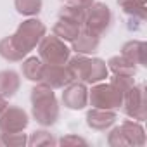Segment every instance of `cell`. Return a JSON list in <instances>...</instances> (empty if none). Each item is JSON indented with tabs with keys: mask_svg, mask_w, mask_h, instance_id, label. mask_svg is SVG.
Segmentation results:
<instances>
[{
	"mask_svg": "<svg viewBox=\"0 0 147 147\" xmlns=\"http://www.w3.org/2000/svg\"><path fill=\"white\" fill-rule=\"evenodd\" d=\"M30 99H31V116H33V119L38 125L45 126V128L54 126L59 119V114H61L59 100L54 94V88H50L43 82H38L31 88Z\"/></svg>",
	"mask_w": 147,
	"mask_h": 147,
	"instance_id": "obj_1",
	"label": "cell"
},
{
	"mask_svg": "<svg viewBox=\"0 0 147 147\" xmlns=\"http://www.w3.org/2000/svg\"><path fill=\"white\" fill-rule=\"evenodd\" d=\"M107 144H109L111 147H125V145H128V144H126V138H125V135H123V131H121L119 126H114V125H113V126L109 128Z\"/></svg>",
	"mask_w": 147,
	"mask_h": 147,
	"instance_id": "obj_26",
	"label": "cell"
},
{
	"mask_svg": "<svg viewBox=\"0 0 147 147\" xmlns=\"http://www.w3.org/2000/svg\"><path fill=\"white\" fill-rule=\"evenodd\" d=\"M66 66L69 67L73 78H75L76 82H83L87 85L106 82V78H109L107 64L100 57L76 54V55H73V57L67 59Z\"/></svg>",
	"mask_w": 147,
	"mask_h": 147,
	"instance_id": "obj_2",
	"label": "cell"
},
{
	"mask_svg": "<svg viewBox=\"0 0 147 147\" xmlns=\"http://www.w3.org/2000/svg\"><path fill=\"white\" fill-rule=\"evenodd\" d=\"M47 35V26L42 19L38 18H28L23 23H19L18 30L14 31L12 38L16 42V45L19 47V50H23L26 55L35 50L40 43V40Z\"/></svg>",
	"mask_w": 147,
	"mask_h": 147,
	"instance_id": "obj_3",
	"label": "cell"
},
{
	"mask_svg": "<svg viewBox=\"0 0 147 147\" xmlns=\"http://www.w3.org/2000/svg\"><path fill=\"white\" fill-rule=\"evenodd\" d=\"M116 4L131 19L144 21L147 18V0H116Z\"/></svg>",
	"mask_w": 147,
	"mask_h": 147,
	"instance_id": "obj_17",
	"label": "cell"
},
{
	"mask_svg": "<svg viewBox=\"0 0 147 147\" xmlns=\"http://www.w3.org/2000/svg\"><path fill=\"white\" fill-rule=\"evenodd\" d=\"M28 145L31 147H45V145H57V138L54 137V133H50L49 130H35L30 137H28Z\"/></svg>",
	"mask_w": 147,
	"mask_h": 147,
	"instance_id": "obj_23",
	"label": "cell"
},
{
	"mask_svg": "<svg viewBox=\"0 0 147 147\" xmlns=\"http://www.w3.org/2000/svg\"><path fill=\"white\" fill-rule=\"evenodd\" d=\"M7 107H9V99H5V97L0 95V114H2Z\"/></svg>",
	"mask_w": 147,
	"mask_h": 147,
	"instance_id": "obj_29",
	"label": "cell"
},
{
	"mask_svg": "<svg viewBox=\"0 0 147 147\" xmlns=\"http://www.w3.org/2000/svg\"><path fill=\"white\" fill-rule=\"evenodd\" d=\"M62 2H66V0H62Z\"/></svg>",
	"mask_w": 147,
	"mask_h": 147,
	"instance_id": "obj_30",
	"label": "cell"
},
{
	"mask_svg": "<svg viewBox=\"0 0 147 147\" xmlns=\"http://www.w3.org/2000/svg\"><path fill=\"white\" fill-rule=\"evenodd\" d=\"M42 82L55 90V88H64L71 82H75V78H73L71 71L66 64H45Z\"/></svg>",
	"mask_w": 147,
	"mask_h": 147,
	"instance_id": "obj_10",
	"label": "cell"
},
{
	"mask_svg": "<svg viewBox=\"0 0 147 147\" xmlns=\"http://www.w3.org/2000/svg\"><path fill=\"white\" fill-rule=\"evenodd\" d=\"M57 144H59V145H88V142H87L83 137L73 135V133L61 137V138L57 140Z\"/></svg>",
	"mask_w": 147,
	"mask_h": 147,
	"instance_id": "obj_27",
	"label": "cell"
},
{
	"mask_svg": "<svg viewBox=\"0 0 147 147\" xmlns=\"http://www.w3.org/2000/svg\"><path fill=\"white\" fill-rule=\"evenodd\" d=\"M111 24H113V12H111L109 5L95 0L85 12V21H83L82 28L97 36H102L109 31Z\"/></svg>",
	"mask_w": 147,
	"mask_h": 147,
	"instance_id": "obj_6",
	"label": "cell"
},
{
	"mask_svg": "<svg viewBox=\"0 0 147 147\" xmlns=\"http://www.w3.org/2000/svg\"><path fill=\"white\" fill-rule=\"evenodd\" d=\"M106 64H107L109 73H113V75H130V76L137 75V64H133L131 61H128L121 54L109 57V61Z\"/></svg>",
	"mask_w": 147,
	"mask_h": 147,
	"instance_id": "obj_19",
	"label": "cell"
},
{
	"mask_svg": "<svg viewBox=\"0 0 147 147\" xmlns=\"http://www.w3.org/2000/svg\"><path fill=\"white\" fill-rule=\"evenodd\" d=\"M118 90H121L123 94L128 92L133 85H135V76H130V75H113L111 80H109Z\"/></svg>",
	"mask_w": 147,
	"mask_h": 147,
	"instance_id": "obj_25",
	"label": "cell"
},
{
	"mask_svg": "<svg viewBox=\"0 0 147 147\" xmlns=\"http://www.w3.org/2000/svg\"><path fill=\"white\" fill-rule=\"evenodd\" d=\"M28 145V135L24 131L2 133L0 131V147H24Z\"/></svg>",
	"mask_w": 147,
	"mask_h": 147,
	"instance_id": "obj_24",
	"label": "cell"
},
{
	"mask_svg": "<svg viewBox=\"0 0 147 147\" xmlns=\"http://www.w3.org/2000/svg\"><path fill=\"white\" fill-rule=\"evenodd\" d=\"M125 138H126V144L128 145H133V147H142L145 145L147 142V137H145V130L142 126L140 121H135V119H126L119 125Z\"/></svg>",
	"mask_w": 147,
	"mask_h": 147,
	"instance_id": "obj_13",
	"label": "cell"
},
{
	"mask_svg": "<svg viewBox=\"0 0 147 147\" xmlns=\"http://www.w3.org/2000/svg\"><path fill=\"white\" fill-rule=\"evenodd\" d=\"M21 88V76L14 69L0 71V95L5 99H12Z\"/></svg>",
	"mask_w": 147,
	"mask_h": 147,
	"instance_id": "obj_15",
	"label": "cell"
},
{
	"mask_svg": "<svg viewBox=\"0 0 147 147\" xmlns=\"http://www.w3.org/2000/svg\"><path fill=\"white\" fill-rule=\"evenodd\" d=\"M0 57L9 61V62H21L26 57V54L23 50H19L12 35H9V36H4L0 40Z\"/></svg>",
	"mask_w": 147,
	"mask_h": 147,
	"instance_id": "obj_18",
	"label": "cell"
},
{
	"mask_svg": "<svg viewBox=\"0 0 147 147\" xmlns=\"http://www.w3.org/2000/svg\"><path fill=\"white\" fill-rule=\"evenodd\" d=\"M64 107L71 111H82L88 106V87L83 82H71L62 88V97H61Z\"/></svg>",
	"mask_w": 147,
	"mask_h": 147,
	"instance_id": "obj_8",
	"label": "cell"
},
{
	"mask_svg": "<svg viewBox=\"0 0 147 147\" xmlns=\"http://www.w3.org/2000/svg\"><path fill=\"white\" fill-rule=\"evenodd\" d=\"M99 45H100V36L82 28L78 36L71 42V52L82 54V55H94L99 50Z\"/></svg>",
	"mask_w": 147,
	"mask_h": 147,
	"instance_id": "obj_12",
	"label": "cell"
},
{
	"mask_svg": "<svg viewBox=\"0 0 147 147\" xmlns=\"http://www.w3.org/2000/svg\"><path fill=\"white\" fill-rule=\"evenodd\" d=\"M82 31V26H78V24H75V23H69V21H66V19H59L57 18V21H55V24L52 26V33L55 35V36H59L61 40H64L66 43L69 42H73L76 36H78V33Z\"/></svg>",
	"mask_w": 147,
	"mask_h": 147,
	"instance_id": "obj_20",
	"label": "cell"
},
{
	"mask_svg": "<svg viewBox=\"0 0 147 147\" xmlns=\"http://www.w3.org/2000/svg\"><path fill=\"white\" fill-rule=\"evenodd\" d=\"M21 73H23V76L33 83H38L42 82V75H43V66L45 62L36 57V55H31V57H24L21 61Z\"/></svg>",
	"mask_w": 147,
	"mask_h": 147,
	"instance_id": "obj_16",
	"label": "cell"
},
{
	"mask_svg": "<svg viewBox=\"0 0 147 147\" xmlns=\"http://www.w3.org/2000/svg\"><path fill=\"white\" fill-rule=\"evenodd\" d=\"M14 7L18 14L26 18H36L42 12L43 0H14Z\"/></svg>",
	"mask_w": 147,
	"mask_h": 147,
	"instance_id": "obj_21",
	"label": "cell"
},
{
	"mask_svg": "<svg viewBox=\"0 0 147 147\" xmlns=\"http://www.w3.org/2000/svg\"><path fill=\"white\" fill-rule=\"evenodd\" d=\"M123 95L125 94L118 90L111 82H99L94 83L92 88H88V104L99 109L118 111L123 104Z\"/></svg>",
	"mask_w": 147,
	"mask_h": 147,
	"instance_id": "obj_4",
	"label": "cell"
},
{
	"mask_svg": "<svg viewBox=\"0 0 147 147\" xmlns=\"http://www.w3.org/2000/svg\"><path fill=\"white\" fill-rule=\"evenodd\" d=\"M94 2L95 0H66V4H71V5H75L78 9H83V11H87Z\"/></svg>",
	"mask_w": 147,
	"mask_h": 147,
	"instance_id": "obj_28",
	"label": "cell"
},
{
	"mask_svg": "<svg viewBox=\"0 0 147 147\" xmlns=\"http://www.w3.org/2000/svg\"><path fill=\"white\" fill-rule=\"evenodd\" d=\"M85 12L83 9H78L75 5H71V4H64L61 9H59V19H66L69 23H75L78 26H83V21H85Z\"/></svg>",
	"mask_w": 147,
	"mask_h": 147,
	"instance_id": "obj_22",
	"label": "cell"
},
{
	"mask_svg": "<svg viewBox=\"0 0 147 147\" xmlns=\"http://www.w3.org/2000/svg\"><path fill=\"white\" fill-rule=\"evenodd\" d=\"M30 125V116L23 107L9 106L0 114V131L2 133H14V131H24Z\"/></svg>",
	"mask_w": 147,
	"mask_h": 147,
	"instance_id": "obj_9",
	"label": "cell"
},
{
	"mask_svg": "<svg viewBox=\"0 0 147 147\" xmlns=\"http://www.w3.org/2000/svg\"><path fill=\"white\" fill-rule=\"evenodd\" d=\"M125 114L135 121H144L147 118V97H145V87L144 85H133L128 92L123 95L121 104Z\"/></svg>",
	"mask_w": 147,
	"mask_h": 147,
	"instance_id": "obj_7",
	"label": "cell"
},
{
	"mask_svg": "<svg viewBox=\"0 0 147 147\" xmlns=\"http://www.w3.org/2000/svg\"><path fill=\"white\" fill-rule=\"evenodd\" d=\"M145 52H147V43L144 40H128L121 47V55L131 61L137 66H147L145 61Z\"/></svg>",
	"mask_w": 147,
	"mask_h": 147,
	"instance_id": "obj_14",
	"label": "cell"
},
{
	"mask_svg": "<svg viewBox=\"0 0 147 147\" xmlns=\"http://www.w3.org/2000/svg\"><path fill=\"white\" fill-rule=\"evenodd\" d=\"M36 50H38V57L45 64H66L67 59L71 57V47H67L66 42L55 36L54 33L45 35L40 40Z\"/></svg>",
	"mask_w": 147,
	"mask_h": 147,
	"instance_id": "obj_5",
	"label": "cell"
},
{
	"mask_svg": "<svg viewBox=\"0 0 147 147\" xmlns=\"http://www.w3.org/2000/svg\"><path fill=\"white\" fill-rule=\"evenodd\" d=\"M87 125L88 128L95 130V131H106L109 130L116 119H118V114L116 111H109V109H99V107H90L87 111Z\"/></svg>",
	"mask_w": 147,
	"mask_h": 147,
	"instance_id": "obj_11",
	"label": "cell"
}]
</instances>
